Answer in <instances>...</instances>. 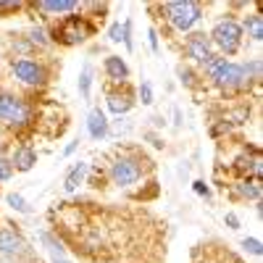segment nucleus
<instances>
[{
  "mask_svg": "<svg viewBox=\"0 0 263 263\" xmlns=\"http://www.w3.org/2000/svg\"><path fill=\"white\" fill-rule=\"evenodd\" d=\"M108 108H111L114 114H126L129 108H132V98L129 95H119V92H111L108 95Z\"/></svg>",
  "mask_w": 263,
  "mask_h": 263,
  "instance_id": "14",
  "label": "nucleus"
},
{
  "mask_svg": "<svg viewBox=\"0 0 263 263\" xmlns=\"http://www.w3.org/2000/svg\"><path fill=\"white\" fill-rule=\"evenodd\" d=\"M21 250H24V239H21L16 232H11V229L0 232V253L3 255H16Z\"/></svg>",
  "mask_w": 263,
  "mask_h": 263,
  "instance_id": "10",
  "label": "nucleus"
},
{
  "mask_svg": "<svg viewBox=\"0 0 263 263\" xmlns=\"http://www.w3.org/2000/svg\"><path fill=\"white\" fill-rule=\"evenodd\" d=\"M84 174H87V163H79V166H74V168L69 171V177H66V182H63V190H66V192H74V190L82 184Z\"/></svg>",
  "mask_w": 263,
  "mask_h": 263,
  "instance_id": "13",
  "label": "nucleus"
},
{
  "mask_svg": "<svg viewBox=\"0 0 263 263\" xmlns=\"http://www.w3.org/2000/svg\"><path fill=\"white\" fill-rule=\"evenodd\" d=\"M140 163L135 158H119L114 166H111V179L119 184V187H126V184H135L140 179Z\"/></svg>",
  "mask_w": 263,
  "mask_h": 263,
  "instance_id": "5",
  "label": "nucleus"
},
{
  "mask_svg": "<svg viewBox=\"0 0 263 263\" xmlns=\"http://www.w3.org/2000/svg\"><path fill=\"white\" fill-rule=\"evenodd\" d=\"M245 29H248V34H250L255 42H260V40H263V16H260V13H250V16L245 18Z\"/></svg>",
  "mask_w": 263,
  "mask_h": 263,
  "instance_id": "15",
  "label": "nucleus"
},
{
  "mask_svg": "<svg viewBox=\"0 0 263 263\" xmlns=\"http://www.w3.org/2000/svg\"><path fill=\"white\" fill-rule=\"evenodd\" d=\"M11 174H13V166L6 161V158H0V182H6L11 179Z\"/></svg>",
  "mask_w": 263,
  "mask_h": 263,
  "instance_id": "22",
  "label": "nucleus"
},
{
  "mask_svg": "<svg viewBox=\"0 0 263 263\" xmlns=\"http://www.w3.org/2000/svg\"><path fill=\"white\" fill-rule=\"evenodd\" d=\"M42 11H50V13H66V11H74L77 3L74 0H50V3H37Z\"/></svg>",
  "mask_w": 263,
  "mask_h": 263,
  "instance_id": "16",
  "label": "nucleus"
},
{
  "mask_svg": "<svg viewBox=\"0 0 263 263\" xmlns=\"http://www.w3.org/2000/svg\"><path fill=\"white\" fill-rule=\"evenodd\" d=\"M108 34H111V40H114V42H121V34H124V27H121V24H114L111 29H108Z\"/></svg>",
  "mask_w": 263,
  "mask_h": 263,
  "instance_id": "24",
  "label": "nucleus"
},
{
  "mask_svg": "<svg viewBox=\"0 0 263 263\" xmlns=\"http://www.w3.org/2000/svg\"><path fill=\"white\" fill-rule=\"evenodd\" d=\"M27 105L21 103L18 98L13 95H0V119L8 121L11 126H21V124H27Z\"/></svg>",
  "mask_w": 263,
  "mask_h": 263,
  "instance_id": "4",
  "label": "nucleus"
},
{
  "mask_svg": "<svg viewBox=\"0 0 263 263\" xmlns=\"http://www.w3.org/2000/svg\"><path fill=\"white\" fill-rule=\"evenodd\" d=\"M242 248L248 250V253H253V255H260L263 253V248H260V239H242Z\"/></svg>",
  "mask_w": 263,
  "mask_h": 263,
  "instance_id": "19",
  "label": "nucleus"
},
{
  "mask_svg": "<svg viewBox=\"0 0 263 263\" xmlns=\"http://www.w3.org/2000/svg\"><path fill=\"white\" fill-rule=\"evenodd\" d=\"M140 100H142V105H150L153 103V87L147 82L140 84Z\"/></svg>",
  "mask_w": 263,
  "mask_h": 263,
  "instance_id": "20",
  "label": "nucleus"
},
{
  "mask_svg": "<svg viewBox=\"0 0 263 263\" xmlns=\"http://www.w3.org/2000/svg\"><path fill=\"white\" fill-rule=\"evenodd\" d=\"M211 40L216 42L218 48H221L224 53H237L239 50V40H242V27L237 24V21L232 18H224V21H218V24L213 27L211 32Z\"/></svg>",
  "mask_w": 263,
  "mask_h": 263,
  "instance_id": "1",
  "label": "nucleus"
},
{
  "mask_svg": "<svg viewBox=\"0 0 263 263\" xmlns=\"http://www.w3.org/2000/svg\"><path fill=\"white\" fill-rule=\"evenodd\" d=\"M147 37H150V48H153V50H158V34H156V29H150Z\"/></svg>",
  "mask_w": 263,
  "mask_h": 263,
  "instance_id": "27",
  "label": "nucleus"
},
{
  "mask_svg": "<svg viewBox=\"0 0 263 263\" xmlns=\"http://www.w3.org/2000/svg\"><path fill=\"white\" fill-rule=\"evenodd\" d=\"M166 16H168L174 29L187 32V29H192L195 21L200 18V6L192 3V0H184V3H168L166 6Z\"/></svg>",
  "mask_w": 263,
  "mask_h": 263,
  "instance_id": "2",
  "label": "nucleus"
},
{
  "mask_svg": "<svg viewBox=\"0 0 263 263\" xmlns=\"http://www.w3.org/2000/svg\"><path fill=\"white\" fill-rule=\"evenodd\" d=\"M195 192H197V195H205V197L211 195V190H208L203 182H195Z\"/></svg>",
  "mask_w": 263,
  "mask_h": 263,
  "instance_id": "28",
  "label": "nucleus"
},
{
  "mask_svg": "<svg viewBox=\"0 0 263 263\" xmlns=\"http://www.w3.org/2000/svg\"><path fill=\"white\" fill-rule=\"evenodd\" d=\"M90 84H92V69H90V66H84V71L79 77V92L84 98H90Z\"/></svg>",
  "mask_w": 263,
  "mask_h": 263,
  "instance_id": "17",
  "label": "nucleus"
},
{
  "mask_svg": "<svg viewBox=\"0 0 263 263\" xmlns=\"http://www.w3.org/2000/svg\"><path fill=\"white\" fill-rule=\"evenodd\" d=\"M13 163H16L18 171H29V168L37 163V153H34L32 147H27V145H21V147H16V153H13Z\"/></svg>",
  "mask_w": 263,
  "mask_h": 263,
  "instance_id": "11",
  "label": "nucleus"
},
{
  "mask_svg": "<svg viewBox=\"0 0 263 263\" xmlns=\"http://www.w3.org/2000/svg\"><path fill=\"white\" fill-rule=\"evenodd\" d=\"M18 8H21L18 0H11V3H3V0H0V11H18Z\"/></svg>",
  "mask_w": 263,
  "mask_h": 263,
  "instance_id": "26",
  "label": "nucleus"
},
{
  "mask_svg": "<svg viewBox=\"0 0 263 263\" xmlns=\"http://www.w3.org/2000/svg\"><path fill=\"white\" fill-rule=\"evenodd\" d=\"M13 74L24 82V84H42L45 82V69H42L40 63H34V61H13Z\"/></svg>",
  "mask_w": 263,
  "mask_h": 263,
  "instance_id": "7",
  "label": "nucleus"
},
{
  "mask_svg": "<svg viewBox=\"0 0 263 263\" xmlns=\"http://www.w3.org/2000/svg\"><path fill=\"white\" fill-rule=\"evenodd\" d=\"M179 77H182V82L192 84V71H187V69H179Z\"/></svg>",
  "mask_w": 263,
  "mask_h": 263,
  "instance_id": "29",
  "label": "nucleus"
},
{
  "mask_svg": "<svg viewBox=\"0 0 263 263\" xmlns=\"http://www.w3.org/2000/svg\"><path fill=\"white\" fill-rule=\"evenodd\" d=\"M227 224H229L232 229H237V227H239V221H237V216H234V213H227Z\"/></svg>",
  "mask_w": 263,
  "mask_h": 263,
  "instance_id": "30",
  "label": "nucleus"
},
{
  "mask_svg": "<svg viewBox=\"0 0 263 263\" xmlns=\"http://www.w3.org/2000/svg\"><path fill=\"white\" fill-rule=\"evenodd\" d=\"M121 40H124V45L132 50V21H124V34H121Z\"/></svg>",
  "mask_w": 263,
  "mask_h": 263,
  "instance_id": "23",
  "label": "nucleus"
},
{
  "mask_svg": "<svg viewBox=\"0 0 263 263\" xmlns=\"http://www.w3.org/2000/svg\"><path fill=\"white\" fill-rule=\"evenodd\" d=\"M90 32H92V29L87 27L79 16H69V18H66L63 24L55 29V40L66 42V45H77V42L87 40V34H90Z\"/></svg>",
  "mask_w": 263,
  "mask_h": 263,
  "instance_id": "3",
  "label": "nucleus"
},
{
  "mask_svg": "<svg viewBox=\"0 0 263 263\" xmlns=\"http://www.w3.org/2000/svg\"><path fill=\"white\" fill-rule=\"evenodd\" d=\"M8 203L16 208V211H21V213H29V205H27V200L21 195H8Z\"/></svg>",
  "mask_w": 263,
  "mask_h": 263,
  "instance_id": "18",
  "label": "nucleus"
},
{
  "mask_svg": "<svg viewBox=\"0 0 263 263\" xmlns=\"http://www.w3.org/2000/svg\"><path fill=\"white\" fill-rule=\"evenodd\" d=\"M87 129H90L92 140H103L108 135V121H105V114L100 108H92L90 111V116H87Z\"/></svg>",
  "mask_w": 263,
  "mask_h": 263,
  "instance_id": "9",
  "label": "nucleus"
},
{
  "mask_svg": "<svg viewBox=\"0 0 263 263\" xmlns=\"http://www.w3.org/2000/svg\"><path fill=\"white\" fill-rule=\"evenodd\" d=\"M213 79H216V84L218 87H227V90H232V87H239L245 82V69L242 66H237V63H229V61H224L221 66H218V69L211 74Z\"/></svg>",
  "mask_w": 263,
  "mask_h": 263,
  "instance_id": "6",
  "label": "nucleus"
},
{
  "mask_svg": "<svg viewBox=\"0 0 263 263\" xmlns=\"http://www.w3.org/2000/svg\"><path fill=\"white\" fill-rule=\"evenodd\" d=\"M29 34H32V42H40V45H45V42H48V37H45L42 29H32Z\"/></svg>",
  "mask_w": 263,
  "mask_h": 263,
  "instance_id": "25",
  "label": "nucleus"
},
{
  "mask_svg": "<svg viewBox=\"0 0 263 263\" xmlns=\"http://www.w3.org/2000/svg\"><path fill=\"white\" fill-rule=\"evenodd\" d=\"M55 263H69V260H66V258H61V260H55Z\"/></svg>",
  "mask_w": 263,
  "mask_h": 263,
  "instance_id": "31",
  "label": "nucleus"
},
{
  "mask_svg": "<svg viewBox=\"0 0 263 263\" xmlns=\"http://www.w3.org/2000/svg\"><path fill=\"white\" fill-rule=\"evenodd\" d=\"M239 192H242L245 197H255V200L260 197V187L258 184H239Z\"/></svg>",
  "mask_w": 263,
  "mask_h": 263,
  "instance_id": "21",
  "label": "nucleus"
},
{
  "mask_svg": "<svg viewBox=\"0 0 263 263\" xmlns=\"http://www.w3.org/2000/svg\"><path fill=\"white\" fill-rule=\"evenodd\" d=\"M187 55L197 63H208L213 58L211 53V40L205 34H190L187 37Z\"/></svg>",
  "mask_w": 263,
  "mask_h": 263,
  "instance_id": "8",
  "label": "nucleus"
},
{
  "mask_svg": "<svg viewBox=\"0 0 263 263\" xmlns=\"http://www.w3.org/2000/svg\"><path fill=\"white\" fill-rule=\"evenodd\" d=\"M105 71H108V77H111L114 82H124V79L129 77L126 63H124L119 55H108V58H105Z\"/></svg>",
  "mask_w": 263,
  "mask_h": 263,
  "instance_id": "12",
  "label": "nucleus"
}]
</instances>
